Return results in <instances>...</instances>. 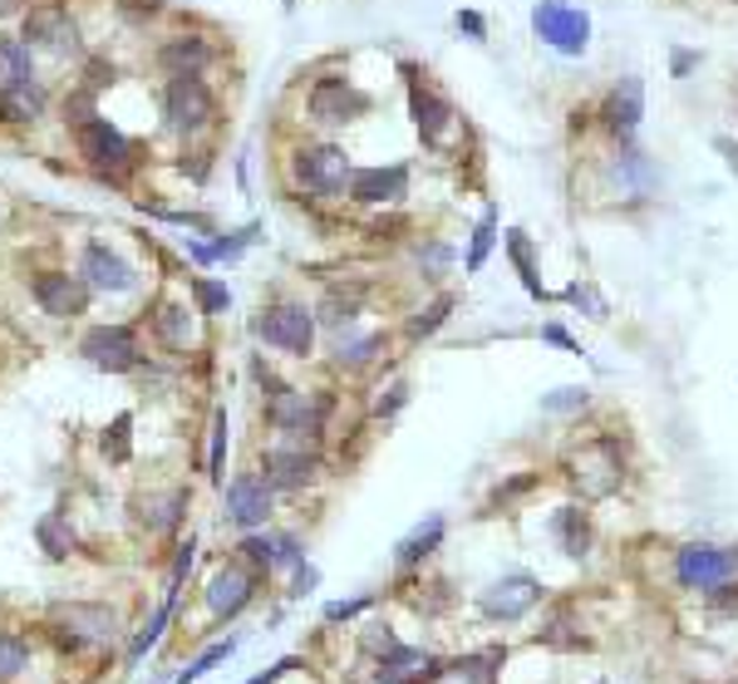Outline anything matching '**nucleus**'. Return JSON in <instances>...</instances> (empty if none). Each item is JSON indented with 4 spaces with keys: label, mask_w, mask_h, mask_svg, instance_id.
Listing matches in <instances>:
<instances>
[{
    "label": "nucleus",
    "mask_w": 738,
    "mask_h": 684,
    "mask_svg": "<svg viewBox=\"0 0 738 684\" xmlns=\"http://www.w3.org/2000/svg\"><path fill=\"white\" fill-rule=\"evenodd\" d=\"M252 591H256V581L246 576L242 566H222V572L208 581V606H212V615H218V621H232V615L246 611Z\"/></svg>",
    "instance_id": "nucleus-17"
},
{
    "label": "nucleus",
    "mask_w": 738,
    "mask_h": 684,
    "mask_svg": "<svg viewBox=\"0 0 738 684\" xmlns=\"http://www.w3.org/2000/svg\"><path fill=\"white\" fill-rule=\"evenodd\" d=\"M448 311H453V295H438L428 311H418V321H408V340H424V335H434V330L448 321Z\"/></svg>",
    "instance_id": "nucleus-38"
},
{
    "label": "nucleus",
    "mask_w": 738,
    "mask_h": 684,
    "mask_svg": "<svg viewBox=\"0 0 738 684\" xmlns=\"http://www.w3.org/2000/svg\"><path fill=\"white\" fill-rule=\"evenodd\" d=\"M552 532L562 537V546H566V556H586V546H590V527H586V517L576 507H562L552 517Z\"/></svg>",
    "instance_id": "nucleus-29"
},
{
    "label": "nucleus",
    "mask_w": 738,
    "mask_h": 684,
    "mask_svg": "<svg viewBox=\"0 0 738 684\" xmlns=\"http://www.w3.org/2000/svg\"><path fill=\"white\" fill-rule=\"evenodd\" d=\"M79 276L89 281V291H129L133 286V266L109 247H89L79 261Z\"/></svg>",
    "instance_id": "nucleus-18"
},
{
    "label": "nucleus",
    "mask_w": 738,
    "mask_h": 684,
    "mask_svg": "<svg viewBox=\"0 0 738 684\" xmlns=\"http://www.w3.org/2000/svg\"><path fill=\"white\" fill-rule=\"evenodd\" d=\"M404 399H408V390H404V384H394V390H390V399H380V414H394V409H400Z\"/></svg>",
    "instance_id": "nucleus-50"
},
{
    "label": "nucleus",
    "mask_w": 738,
    "mask_h": 684,
    "mask_svg": "<svg viewBox=\"0 0 738 684\" xmlns=\"http://www.w3.org/2000/svg\"><path fill=\"white\" fill-rule=\"evenodd\" d=\"M586 399H590L586 384H562V390L542 394V409L547 414H572V409H586Z\"/></svg>",
    "instance_id": "nucleus-36"
},
{
    "label": "nucleus",
    "mask_w": 738,
    "mask_h": 684,
    "mask_svg": "<svg viewBox=\"0 0 738 684\" xmlns=\"http://www.w3.org/2000/svg\"><path fill=\"white\" fill-rule=\"evenodd\" d=\"M408 109H414V123H418V133H424V143H438L443 133H448V123H453V104L443 94H434L428 84H408Z\"/></svg>",
    "instance_id": "nucleus-19"
},
{
    "label": "nucleus",
    "mask_w": 738,
    "mask_h": 684,
    "mask_svg": "<svg viewBox=\"0 0 738 684\" xmlns=\"http://www.w3.org/2000/svg\"><path fill=\"white\" fill-rule=\"evenodd\" d=\"M640 119H645V84L635 74H626L606 94V104H600V123H606V133L616 143H630L635 129H640Z\"/></svg>",
    "instance_id": "nucleus-10"
},
{
    "label": "nucleus",
    "mask_w": 738,
    "mask_h": 684,
    "mask_svg": "<svg viewBox=\"0 0 738 684\" xmlns=\"http://www.w3.org/2000/svg\"><path fill=\"white\" fill-rule=\"evenodd\" d=\"M212 89L202 84V74H173L163 94V113H168V129L173 133H198L212 123Z\"/></svg>",
    "instance_id": "nucleus-5"
},
{
    "label": "nucleus",
    "mask_w": 738,
    "mask_h": 684,
    "mask_svg": "<svg viewBox=\"0 0 738 684\" xmlns=\"http://www.w3.org/2000/svg\"><path fill=\"white\" fill-rule=\"evenodd\" d=\"M266 477L271 487H305L315 477V449H305V433H291L286 443H271L266 449Z\"/></svg>",
    "instance_id": "nucleus-11"
},
{
    "label": "nucleus",
    "mask_w": 738,
    "mask_h": 684,
    "mask_svg": "<svg viewBox=\"0 0 738 684\" xmlns=\"http://www.w3.org/2000/svg\"><path fill=\"white\" fill-rule=\"evenodd\" d=\"M36 79V60H30V44L20 40H0V89H16Z\"/></svg>",
    "instance_id": "nucleus-25"
},
{
    "label": "nucleus",
    "mask_w": 738,
    "mask_h": 684,
    "mask_svg": "<svg viewBox=\"0 0 738 684\" xmlns=\"http://www.w3.org/2000/svg\"><path fill=\"white\" fill-rule=\"evenodd\" d=\"M208 60H212V50L198 36H183V40H168L163 44V64L173 74H202V64H208Z\"/></svg>",
    "instance_id": "nucleus-24"
},
{
    "label": "nucleus",
    "mask_w": 738,
    "mask_h": 684,
    "mask_svg": "<svg viewBox=\"0 0 738 684\" xmlns=\"http://www.w3.org/2000/svg\"><path fill=\"white\" fill-rule=\"evenodd\" d=\"M325 414H331V399H321V394L281 390L276 384V394L266 399V419H271V429H281V433H321Z\"/></svg>",
    "instance_id": "nucleus-7"
},
{
    "label": "nucleus",
    "mask_w": 738,
    "mask_h": 684,
    "mask_svg": "<svg viewBox=\"0 0 738 684\" xmlns=\"http://www.w3.org/2000/svg\"><path fill=\"white\" fill-rule=\"evenodd\" d=\"M183 507H188V493H183V487H178V493H168V497H158V503H148V512H153V517H148V527H153V532H168L178 517H183Z\"/></svg>",
    "instance_id": "nucleus-35"
},
{
    "label": "nucleus",
    "mask_w": 738,
    "mask_h": 684,
    "mask_svg": "<svg viewBox=\"0 0 738 684\" xmlns=\"http://www.w3.org/2000/svg\"><path fill=\"white\" fill-rule=\"evenodd\" d=\"M384 345V335H340L335 340V364H345V370H360V364L374 360V350Z\"/></svg>",
    "instance_id": "nucleus-32"
},
{
    "label": "nucleus",
    "mask_w": 738,
    "mask_h": 684,
    "mask_svg": "<svg viewBox=\"0 0 738 684\" xmlns=\"http://www.w3.org/2000/svg\"><path fill=\"white\" fill-rule=\"evenodd\" d=\"M36 301L44 305V315H54V321H70V315L84 311L89 281L84 276H64V271H44V276H36Z\"/></svg>",
    "instance_id": "nucleus-14"
},
{
    "label": "nucleus",
    "mask_w": 738,
    "mask_h": 684,
    "mask_svg": "<svg viewBox=\"0 0 738 684\" xmlns=\"http://www.w3.org/2000/svg\"><path fill=\"white\" fill-rule=\"evenodd\" d=\"M79 355L104 374H129L139 364V340H133L129 325H94L79 340Z\"/></svg>",
    "instance_id": "nucleus-6"
},
{
    "label": "nucleus",
    "mask_w": 738,
    "mask_h": 684,
    "mask_svg": "<svg viewBox=\"0 0 738 684\" xmlns=\"http://www.w3.org/2000/svg\"><path fill=\"white\" fill-rule=\"evenodd\" d=\"M26 665H30V645L20 641V635L0 631V684H6V680H16Z\"/></svg>",
    "instance_id": "nucleus-34"
},
{
    "label": "nucleus",
    "mask_w": 738,
    "mask_h": 684,
    "mask_svg": "<svg viewBox=\"0 0 738 684\" xmlns=\"http://www.w3.org/2000/svg\"><path fill=\"white\" fill-rule=\"evenodd\" d=\"M493 247H497V208H487L483 222L473 227V247H468V261H463V271H468V276H478V271L487 266V256H493Z\"/></svg>",
    "instance_id": "nucleus-30"
},
{
    "label": "nucleus",
    "mask_w": 738,
    "mask_h": 684,
    "mask_svg": "<svg viewBox=\"0 0 738 684\" xmlns=\"http://www.w3.org/2000/svg\"><path fill=\"white\" fill-rule=\"evenodd\" d=\"M305 109H311L315 123H350L370 109V94L355 89L350 79H321V84L311 89V99H305Z\"/></svg>",
    "instance_id": "nucleus-9"
},
{
    "label": "nucleus",
    "mask_w": 738,
    "mask_h": 684,
    "mask_svg": "<svg viewBox=\"0 0 738 684\" xmlns=\"http://www.w3.org/2000/svg\"><path fill=\"white\" fill-rule=\"evenodd\" d=\"M232 650H236V641H222V645H212V650H202V655H198V660H192V665L183 670V675H178V684H198L202 675H208V670H218V665H222V660H226V655H232Z\"/></svg>",
    "instance_id": "nucleus-37"
},
{
    "label": "nucleus",
    "mask_w": 738,
    "mask_h": 684,
    "mask_svg": "<svg viewBox=\"0 0 738 684\" xmlns=\"http://www.w3.org/2000/svg\"><path fill=\"white\" fill-rule=\"evenodd\" d=\"M26 40L30 44H50V50H64V44H74V26H70V16H64V10L44 6V10H30Z\"/></svg>",
    "instance_id": "nucleus-21"
},
{
    "label": "nucleus",
    "mask_w": 738,
    "mask_h": 684,
    "mask_svg": "<svg viewBox=\"0 0 738 684\" xmlns=\"http://www.w3.org/2000/svg\"><path fill=\"white\" fill-rule=\"evenodd\" d=\"M418 261H424V266H434V271H443V266L453 261V247H448V242H434L428 252H418Z\"/></svg>",
    "instance_id": "nucleus-45"
},
{
    "label": "nucleus",
    "mask_w": 738,
    "mask_h": 684,
    "mask_svg": "<svg viewBox=\"0 0 738 684\" xmlns=\"http://www.w3.org/2000/svg\"><path fill=\"white\" fill-rule=\"evenodd\" d=\"M542 601V581L537 576H527V572H513V576H503V581H493V586L483 591V615L487 621H522L532 606Z\"/></svg>",
    "instance_id": "nucleus-8"
},
{
    "label": "nucleus",
    "mask_w": 738,
    "mask_h": 684,
    "mask_svg": "<svg viewBox=\"0 0 738 684\" xmlns=\"http://www.w3.org/2000/svg\"><path fill=\"white\" fill-rule=\"evenodd\" d=\"M242 556H246L252 566H266V572H271L281 552H276V542H271V537H242Z\"/></svg>",
    "instance_id": "nucleus-43"
},
{
    "label": "nucleus",
    "mask_w": 738,
    "mask_h": 684,
    "mask_svg": "<svg viewBox=\"0 0 738 684\" xmlns=\"http://www.w3.org/2000/svg\"><path fill=\"white\" fill-rule=\"evenodd\" d=\"M40 109H44V94H40L36 79H30V84H16V89H0V119L30 123V119H40Z\"/></svg>",
    "instance_id": "nucleus-23"
},
{
    "label": "nucleus",
    "mask_w": 738,
    "mask_h": 684,
    "mask_svg": "<svg viewBox=\"0 0 738 684\" xmlns=\"http://www.w3.org/2000/svg\"><path fill=\"white\" fill-rule=\"evenodd\" d=\"M79 148H84V158L94 168H113V173L129 168V139H123L109 119H84V123H79Z\"/></svg>",
    "instance_id": "nucleus-16"
},
{
    "label": "nucleus",
    "mask_w": 738,
    "mask_h": 684,
    "mask_svg": "<svg viewBox=\"0 0 738 684\" xmlns=\"http://www.w3.org/2000/svg\"><path fill=\"white\" fill-rule=\"evenodd\" d=\"M438 542H443V517L434 512V517H428V522H418V527L400 542V566H418L428 552H434Z\"/></svg>",
    "instance_id": "nucleus-27"
},
{
    "label": "nucleus",
    "mask_w": 738,
    "mask_h": 684,
    "mask_svg": "<svg viewBox=\"0 0 738 684\" xmlns=\"http://www.w3.org/2000/svg\"><path fill=\"white\" fill-rule=\"evenodd\" d=\"M158 330H163L168 345H188V311L183 305H163L158 311Z\"/></svg>",
    "instance_id": "nucleus-40"
},
{
    "label": "nucleus",
    "mask_w": 738,
    "mask_h": 684,
    "mask_svg": "<svg viewBox=\"0 0 738 684\" xmlns=\"http://www.w3.org/2000/svg\"><path fill=\"white\" fill-rule=\"evenodd\" d=\"M36 537L44 546V556H54V562H64V556L74 552V532H70V522H64L60 512H44V517L36 522Z\"/></svg>",
    "instance_id": "nucleus-28"
},
{
    "label": "nucleus",
    "mask_w": 738,
    "mask_h": 684,
    "mask_svg": "<svg viewBox=\"0 0 738 684\" xmlns=\"http://www.w3.org/2000/svg\"><path fill=\"white\" fill-rule=\"evenodd\" d=\"M295 178H301L311 192H321V198H340V192L350 188V178H355V168H350L345 148L311 143V148L295 153Z\"/></svg>",
    "instance_id": "nucleus-4"
},
{
    "label": "nucleus",
    "mask_w": 738,
    "mask_h": 684,
    "mask_svg": "<svg viewBox=\"0 0 738 684\" xmlns=\"http://www.w3.org/2000/svg\"><path fill=\"white\" fill-rule=\"evenodd\" d=\"M734 572H738V552L714 546V542H689L675 556V576L685 591H719V586H729Z\"/></svg>",
    "instance_id": "nucleus-1"
},
{
    "label": "nucleus",
    "mask_w": 738,
    "mask_h": 684,
    "mask_svg": "<svg viewBox=\"0 0 738 684\" xmlns=\"http://www.w3.org/2000/svg\"><path fill=\"white\" fill-rule=\"evenodd\" d=\"M192 291H198L202 311H226V305H232V291L218 286V281H208V276H198V281H192Z\"/></svg>",
    "instance_id": "nucleus-42"
},
{
    "label": "nucleus",
    "mask_w": 738,
    "mask_h": 684,
    "mask_svg": "<svg viewBox=\"0 0 738 684\" xmlns=\"http://www.w3.org/2000/svg\"><path fill=\"white\" fill-rule=\"evenodd\" d=\"M493 655H468V660H458V665H443L434 684H483V680H493V670H483Z\"/></svg>",
    "instance_id": "nucleus-33"
},
{
    "label": "nucleus",
    "mask_w": 738,
    "mask_h": 684,
    "mask_svg": "<svg viewBox=\"0 0 738 684\" xmlns=\"http://www.w3.org/2000/svg\"><path fill=\"white\" fill-rule=\"evenodd\" d=\"M222 459H226V409H218V414H212V453H208L212 483H222Z\"/></svg>",
    "instance_id": "nucleus-41"
},
{
    "label": "nucleus",
    "mask_w": 738,
    "mask_h": 684,
    "mask_svg": "<svg viewBox=\"0 0 738 684\" xmlns=\"http://www.w3.org/2000/svg\"><path fill=\"white\" fill-rule=\"evenodd\" d=\"M507 242V256H513V266H517V276H522V286H527L532 301H547V291H542V276H537V266H532V242H527V232H507L503 237Z\"/></svg>",
    "instance_id": "nucleus-26"
},
{
    "label": "nucleus",
    "mask_w": 738,
    "mask_h": 684,
    "mask_svg": "<svg viewBox=\"0 0 738 684\" xmlns=\"http://www.w3.org/2000/svg\"><path fill=\"white\" fill-rule=\"evenodd\" d=\"M370 601H335V606H325V621H350V615H360Z\"/></svg>",
    "instance_id": "nucleus-46"
},
{
    "label": "nucleus",
    "mask_w": 738,
    "mask_h": 684,
    "mask_svg": "<svg viewBox=\"0 0 738 684\" xmlns=\"http://www.w3.org/2000/svg\"><path fill=\"white\" fill-rule=\"evenodd\" d=\"M60 621L79 631L74 645H84V641H113V611L109 606H70V611H60Z\"/></svg>",
    "instance_id": "nucleus-22"
},
{
    "label": "nucleus",
    "mask_w": 738,
    "mask_h": 684,
    "mask_svg": "<svg viewBox=\"0 0 738 684\" xmlns=\"http://www.w3.org/2000/svg\"><path fill=\"white\" fill-rule=\"evenodd\" d=\"M271 477H256V473H242L226 483V517L236 522V527H261L271 512Z\"/></svg>",
    "instance_id": "nucleus-12"
},
{
    "label": "nucleus",
    "mask_w": 738,
    "mask_h": 684,
    "mask_svg": "<svg viewBox=\"0 0 738 684\" xmlns=\"http://www.w3.org/2000/svg\"><path fill=\"white\" fill-rule=\"evenodd\" d=\"M576 483H582L586 497L610 493V487L620 483V453H616V443L596 439L590 449H582V459H576Z\"/></svg>",
    "instance_id": "nucleus-15"
},
{
    "label": "nucleus",
    "mask_w": 738,
    "mask_h": 684,
    "mask_svg": "<svg viewBox=\"0 0 738 684\" xmlns=\"http://www.w3.org/2000/svg\"><path fill=\"white\" fill-rule=\"evenodd\" d=\"M532 30H537L542 44H552L556 54H586L590 44V16L576 6H562V0H542L537 10H532Z\"/></svg>",
    "instance_id": "nucleus-2"
},
{
    "label": "nucleus",
    "mask_w": 738,
    "mask_h": 684,
    "mask_svg": "<svg viewBox=\"0 0 738 684\" xmlns=\"http://www.w3.org/2000/svg\"><path fill=\"white\" fill-rule=\"evenodd\" d=\"M610 178L620 182V192H630V198H650L655 188V168L645 153H635L630 143H620V153L610 158Z\"/></svg>",
    "instance_id": "nucleus-20"
},
{
    "label": "nucleus",
    "mask_w": 738,
    "mask_h": 684,
    "mask_svg": "<svg viewBox=\"0 0 738 684\" xmlns=\"http://www.w3.org/2000/svg\"><path fill=\"white\" fill-rule=\"evenodd\" d=\"M453 26H458L468 40H478V44L487 40V20L478 16V10H458V16H453Z\"/></svg>",
    "instance_id": "nucleus-44"
},
{
    "label": "nucleus",
    "mask_w": 738,
    "mask_h": 684,
    "mask_svg": "<svg viewBox=\"0 0 738 684\" xmlns=\"http://www.w3.org/2000/svg\"><path fill=\"white\" fill-rule=\"evenodd\" d=\"M542 340H552V345H562V350H572V355H582V345H576V340L566 335L562 325H547V330H542Z\"/></svg>",
    "instance_id": "nucleus-47"
},
{
    "label": "nucleus",
    "mask_w": 738,
    "mask_h": 684,
    "mask_svg": "<svg viewBox=\"0 0 738 684\" xmlns=\"http://www.w3.org/2000/svg\"><path fill=\"white\" fill-rule=\"evenodd\" d=\"M286 6H295V0H286Z\"/></svg>",
    "instance_id": "nucleus-52"
},
{
    "label": "nucleus",
    "mask_w": 738,
    "mask_h": 684,
    "mask_svg": "<svg viewBox=\"0 0 738 684\" xmlns=\"http://www.w3.org/2000/svg\"><path fill=\"white\" fill-rule=\"evenodd\" d=\"M360 301H365V291H360V286H350V291L331 286V295L321 301V321L325 325H350L360 315Z\"/></svg>",
    "instance_id": "nucleus-31"
},
{
    "label": "nucleus",
    "mask_w": 738,
    "mask_h": 684,
    "mask_svg": "<svg viewBox=\"0 0 738 684\" xmlns=\"http://www.w3.org/2000/svg\"><path fill=\"white\" fill-rule=\"evenodd\" d=\"M16 10H20V0H0V20H6V16H16Z\"/></svg>",
    "instance_id": "nucleus-51"
},
{
    "label": "nucleus",
    "mask_w": 738,
    "mask_h": 684,
    "mask_svg": "<svg viewBox=\"0 0 738 684\" xmlns=\"http://www.w3.org/2000/svg\"><path fill=\"white\" fill-rule=\"evenodd\" d=\"M129 429H133V414H119V419H113V424L104 429V443H99V449H104L113 463L129 459Z\"/></svg>",
    "instance_id": "nucleus-39"
},
{
    "label": "nucleus",
    "mask_w": 738,
    "mask_h": 684,
    "mask_svg": "<svg viewBox=\"0 0 738 684\" xmlns=\"http://www.w3.org/2000/svg\"><path fill=\"white\" fill-rule=\"evenodd\" d=\"M286 670H295V660H281V665H271V670H261V675H256L252 684H276L281 675H286Z\"/></svg>",
    "instance_id": "nucleus-48"
},
{
    "label": "nucleus",
    "mask_w": 738,
    "mask_h": 684,
    "mask_svg": "<svg viewBox=\"0 0 738 684\" xmlns=\"http://www.w3.org/2000/svg\"><path fill=\"white\" fill-rule=\"evenodd\" d=\"M699 64V54H689V50H675V79H685L689 70Z\"/></svg>",
    "instance_id": "nucleus-49"
},
{
    "label": "nucleus",
    "mask_w": 738,
    "mask_h": 684,
    "mask_svg": "<svg viewBox=\"0 0 738 684\" xmlns=\"http://www.w3.org/2000/svg\"><path fill=\"white\" fill-rule=\"evenodd\" d=\"M350 198L365 202V208H390V202H404L408 198V168L394 163V168H360L350 178Z\"/></svg>",
    "instance_id": "nucleus-13"
},
{
    "label": "nucleus",
    "mask_w": 738,
    "mask_h": 684,
    "mask_svg": "<svg viewBox=\"0 0 738 684\" xmlns=\"http://www.w3.org/2000/svg\"><path fill=\"white\" fill-rule=\"evenodd\" d=\"M256 335L266 340L271 350H286V355L305 360L315 345V311H305V305H295V301H281V305H271V311H261Z\"/></svg>",
    "instance_id": "nucleus-3"
}]
</instances>
